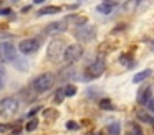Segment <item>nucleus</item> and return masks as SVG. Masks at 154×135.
Segmentation results:
<instances>
[{"label":"nucleus","mask_w":154,"mask_h":135,"mask_svg":"<svg viewBox=\"0 0 154 135\" xmlns=\"http://www.w3.org/2000/svg\"><path fill=\"white\" fill-rule=\"evenodd\" d=\"M131 135H143V132H141L139 127H133L131 128Z\"/></svg>","instance_id":"nucleus-26"},{"label":"nucleus","mask_w":154,"mask_h":135,"mask_svg":"<svg viewBox=\"0 0 154 135\" xmlns=\"http://www.w3.org/2000/svg\"><path fill=\"white\" fill-rule=\"evenodd\" d=\"M81 54H83V48L80 45H70L63 51V59L66 64H73L81 58Z\"/></svg>","instance_id":"nucleus-5"},{"label":"nucleus","mask_w":154,"mask_h":135,"mask_svg":"<svg viewBox=\"0 0 154 135\" xmlns=\"http://www.w3.org/2000/svg\"><path fill=\"white\" fill-rule=\"evenodd\" d=\"M65 99V92L63 89H57V94H55V102H58V104H61Z\"/></svg>","instance_id":"nucleus-22"},{"label":"nucleus","mask_w":154,"mask_h":135,"mask_svg":"<svg viewBox=\"0 0 154 135\" xmlns=\"http://www.w3.org/2000/svg\"><path fill=\"white\" fill-rule=\"evenodd\" d=\"M119 130H121V127H119V124H118V122H114L113 125H111L109 127V135H119Z\"/></svg>","instance_id":"nucleus-21"},{"label":"nucleus","mask_w":154,"mask_h":135,"mask_svg":"<svg viewBox=\"0 0 154 135\" xmlns=\"http://www.w3.org/2000/svg\"><path fill=\"white\" fill-rule=\"evenodd\" d=\"M4 87V78H0V89Z\"/></svg>","instance_id":"nucleus-32"},{"label":"nucleus","mask_w":154,"mask_h":135,"mask_svg":"<svg viewBox=\"0 0 154 135\" xmlns=\"http://www.w3.org/2000/svg\"><path fill=\"white\" fill-rule=\"evenodd\" d=\"M17 58V49L10 41H2L0 43V59L2 61H14Z\"/></svg>","instance_id":"nucleus-7"},{"label":"nucleus","mask_w":154,"mask_h":135,"mask_svg":"<svg viewBox=\"0 0 154 135\" xmlns=\"http://www.w3.org/2000/svg\"><path fill=\"white\" fill-rule=\"evenodd\" d=\"M38 48H40V43L35 38L23 40V41H20V45H18V49H20L22 54H35V53L38 51Z\"/></svg>","instance_id":"nucleus-8"},{"label":"nucleus","mask_w":154,"mask_h":135,"mask_svg":"<svg viewBox=\"0 0 154 135\" xmlns=\"http://www.w3.org/2000/svg\"><path fill=\"white\" fill-rule=\"evenodd\" d=\"M100 107L103 109V110H113V102L109 101V99H101L100 101Z\"/></svg>","instance_id":"nucleus-17"},{"label":"nucleus","mask_w":154,"mask_h":135,"mask_svg":"<svg viewBox=\"0 0 154 135\" xmlns=\"http://www.w3.org/2000/svg\"><path fill=\"white\" fill-rule=\"evenodd\" d=\"M103 3H106V5H109V7H113V8H114V7L119 3V0H104Z\"/></svg>","instance_id":"nucleus-25"},{"label":"nucleus","mask_w":154,"mask_h":135,"mask_svg":"<svg viewBox=\"0 0 154 135\" xmlns=\"http://www.w3.org/2000/svg\"><path fill=\"white\" fill-rule=\"evenodd\" d=\"M57 12H60L58 7H45L38 12V15H51V13H57Z\"/></svg>","instance_id":"nucleus-16"},{"label":"nucleus","mask_w":154,"mask_h":135,"mask_svg":"<svg viewBox=\"0 0 154 135\" xmlns=\"http://www.w3.org/2000/svg\"><path fill=\"white\" fill-rule=\"evenodd\" d=\"M63 31H66V25L63 22H53L50 25H47V28H45L47 35H58V33H63Z\"/></svg>","instance_id":"nucleus-9"},{"label":"nucleus","mask_w":154,"mask_h":135,"mask_svg":"<svg viewBox=\"0 0 154 135\" xmlns=\"http://www.w3.org/2000/svg\"><path fill=\"white\" fill-rule=\"evenodd\" d=\"M42 2H45V0H35V3H42Z\"/></svg>","instance_id":"nucleus-33"},{"label":"nucleus","mask_w":154,"mask_h":135,"mask_svg":"<svg viewBox=\"0 0 154 135\" xmlns=\"http://www.w3.org/2000/svg\"><path fill=\"white\" fill-rule=\"evenodd\" d=\"M103 71H104V61L101 58H98V59H94L91 64H88L85 79H94V78L103 74Z\"/></svg>","instance_id":"nucleus-6"},{"label":"nucleus","mask_w":154,"mask_h":135,"mask_svg":"<svg viewBox=\"0 0 154 135\" xmlns=\"http://www.w3.org/2000/svg\"><path fill=\"white\" fill-rule=\"evenodd\" d=\"M12 63H14V66H15L17 69H20V71H27V69H28V66H27V63H25V59L15 58Z\"/></svg>","instance_id":"nucleus-14"},{"label":"nucleus","mask_w":154,"mask_h":135,"mask_svg":"<svg viewBox=\"0 0 154 135\" xmlns=\"http://www.w3.org/2000/svg\"><path fill=\"white\" fill-rule=\"evenodd\" d=\"M65 48H66V45H65L63 40H60V38L51 40L50 45H48V48H47V56H48V59H50V61H58V59L63 56Z\"/></svg>","instance_id":"nucleus-1"},{"label":"nucleus","mask_w":154,"mask_h":135,"mask_svg":"<svg viewBox=\"0 0 154 135\" xmlns=\"http://www.w3.org/2000/svg\"><path fill=\"white\" fill-rule=\"evenodd\" d=\"M43 115H47V117H50V119H51V115L55 117V115H58V112H57V110H53V109H48V110H45V112H43Z\"/></svg>","instance_id":"nucleus-24"},{"label":"nucleus","mask_w":154,"mask_h":135,"mask_svg":"<svg viewBox=\"0 0 154 135\" xmlns=\"http://www.w3.org/2000/svg\"><path fill=\"white\" fill-rule=\"evenodd\" d=\"M119 63H121V64H124V66H131V64H133V59H131L129 56L123 54V56L119 58Z\"/></svg>","instance_id":"nucleus-23"},{"label":"nucleus","mask_w":154,"mask_h":135,"mask_svg":"<svg viewBox=\"0 0 154 135\" xmlns=\"http://www.w3.org/2000/svg\"><path fill=\"white\" fill-rule=\"evenodd\" d=\"M136 115H137V119H139V120H143V122H147V124H154V119H152V117H149V115H147L146 112H141V110H137V112H136Z\"/></svg>","instance_id":"nucleus-15"},{"label":"nucleus","mask_w":154,"mask_h":135,"mask_svg":"<svg viewBox=\"0 0 154 135\" xmlns=\"http://www.w3.org/2000/svg\"><path fill=\"white\" fill-rule=\"evenodd\" d=\"M63 92H65V97H73V95L76 94V87H75L73 84H68L66 87L63 89Z\"/></svg>","instance_id":"nucleus-19"},{"label":"nucleus","mask_w":154,"mask_h":135,"mask_svg":"<svg viewBox=\"0 0 154 135\" xmlns=\"http://www.w3.org/2000/svg\"><path fill=\"white\" fill-rule=\"evenodd\" d=\"M75 74H76V72H75V68L73 66H68V68H65L60 71L58 79H60V81H68V79H73Z\"/></svg>","instance_id":"nucleus-10"},{"label":"nucleus","mask_w":154,"mask_h":135,"mask_svg":"<svg viewBox=\"0 0 154 135\" xmlns=\"http://www.w3.org/2000/svg\"><path fill=\"white\" fill-rule=\"evenodd\" d=\"M53 82H55V76L51 72H43L33 81V89L37 92H45L53 86Z\"/></svg>","instance_id":"nucleus-3"},{"label":"nucleus","mask_w":154,"mask_h":135,"mask_svg":"<svg viewBox=\"0 0 154 135\" xmlns=\"http://www.w3.org/2000/svg\"><path fill=\"white\" fill-rule=\"evenodd\" d=\"M8 128H10V127H8L7 124H0V132H7Z\"/></svg>","instance_id":"nucleus-30"},{"label":"nucleus","mask_w":154,"mask_h":135,"mask_svg":"<svg viewBox=\"0 0 154 135\" xmlns=\"http://www.w3.org/2000/svg\"><path fill=\"white\" fill-rule=\"evenodd\" d=\"M151 87H143L139 92H137V102L139 104H147V101L151 99Z\"/></svg>","instance_id":"nucleus-11"},{"label":"nucleus","mask_w":154,"mask_h":135,"mask_svg":"<svg viewBox=\"0 0 154 135\" xmlns=\"http://www.w3.org/2000/svg\"><path fill=\"white\" fill-rule=\"evenodd\" d=\"M147 105H149V110L154 112V99H149V101H147Z\"/></svg>","instance_id":"nucleus-29"},{"label":"nucleus","mask_w":154,"mask_h":135,"mask_svg":"<svg viewBox=\"0 0 154 135\" xmlns=\"http://www.w3.org/2000/svg\"><path fill=\"white\" fill-rule=\"evenodd\" d=\"M18 109H20V104L14 97H5L0 101V115L4 117H14L18 112Z\"/></svg>","instance_id":"nucleus-2"},{"label":"nucleus","mask_w":154,"mask_h":135,"mask_svg":"<svg viewBox=\"0 0 154 135\" xmlns=\"http://www.w3.org/2000/svg\"><path fill=\"white\" fill-rule=\"evenodd\" d=\"M75 36L80 41H91L96 36V28L90 23H81L76 30H75Z\"/></svg>","instance_id":"nucleus-4"},{"label":"nucleus","mask_w":154,"mask_h":135,"mask_svg":"<svg viewBox=\"0 0 154 135\" xmlns=\"http://www.w3.org/2000/svg\"><path fill=\"white\" fill-rule=\"evenodd\" d=\"M4 76H5V69L0 66V78H4Z\"/></svg>","instance_id":"nucleus-31"},{"label":"nucleus","mask_w":154,"mask_h":135,"mask_svg":"<svg viewBox=\"0 0 154 135\" xmlns=\"http://www.w3.org/2000/svg\"><path fill=\"white\" fill-rule=\"evenodd\" d=\"M151 76V69H144V71H141V72H137L136 76L133 78V82L134 84H139V82H143L146 78H149Z\"/></svg>","instance_id":"nucleus-13"},{"label":"nucleus","mask_w":154,"mask_h":135,"mask_svg":"<svg viewBox=\"0 0 154 135\" xmlns=\"http://www.w3.org/2000/svg\"><path fill=\"white\" fill-rule=\"evenodd\" d=\"M66 128H78V125H76V122H73V120H68L66 122Z\"/></svg>","instance_id":"nucleus-27"},{"label":"nucleus","mask_w":154,"mask_h":135,"mask_svg":"<svg viewBox=\"0 0 154 135\" xmlns=\"http://www.w3.org/2000/svg\"><path fill=\"white\" fill-rule=\"evenodd\" d=\"M37 127H38V120H37V119H32V120H28L25 130H27V132H33V130H37Z\"/></svg>","instance_id":"nucleus-20"},{"label":"nucleus","mask_w":154,"mask_h":135,"mask_svg":"<svg viewBox=\"0 0 154 135\" xmlns=\"http://www.w3.org/2000/svg\"><path fill=\"white\" fill-rule=\"evenodd\" d=\"M151 46H152V51H154V43H151Z\"/></svg>","instance_id":"nucleus-34"},{"label":"nucleus","mask_w":154,"mask_h":135,"mask_svg":"<svg viewBox=\"0 0 154 135\" xmlns=\"http://www.w3.org/2000/svg\"><path fill=\"white\" fill-rule=\"evenodd\" d=\"M10 12H12L10 8H2L0 10V15H10Z\"/></svg>","instance_id":"nucleus-28"},{"label":"nucleus","mask_w":154,"mask_h":135,"mask_svg":"<svg viewBox=\"0 0 154 135\" xmlns=\"http://www.w3.org/2000/svg\"><path fill=\"white\" fill-rule=\"evenodd\" d=\"M96 12L103 13V15H108V13L113 12V7L106 5V3H101V5H98V7H96Z\"/></svg>","instance_id":"nucleus-18"},{"label":"nucleus","mask_w":154,"mask_h":135,"mask_svg":"<svg viewBox=\"0 0 154 135\" xmlns=\"http://www.w3.org/2000/svg\"><path fill=\"white\" fill-rule=\"evenodd\" d=\"M139 3H141V0H128V2H124L123 5H121V8H123V12L131 13V12H134V10L137 8Z\"/></svg>","instance_id":"nucleus-12"}]
</instances>
